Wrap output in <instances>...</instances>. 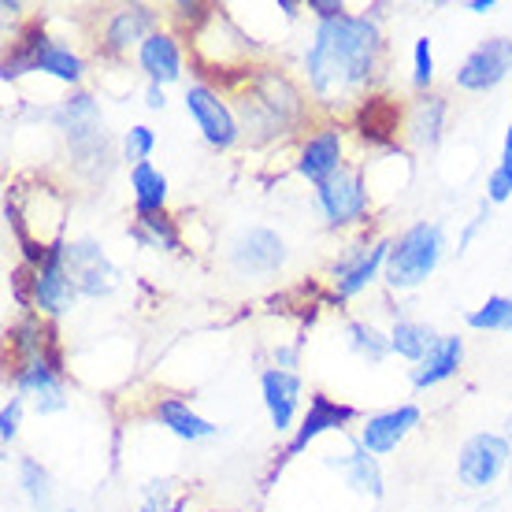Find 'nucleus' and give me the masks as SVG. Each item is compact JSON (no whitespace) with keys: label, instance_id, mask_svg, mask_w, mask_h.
<instances>
[{"label":"nucleus","instance_id":"9d476101","mask_svg":"<svg viewBox=\"0 0 512 512\" xmlns=\"http://www.w3.org/2000/svg\"><path fill=\"white\" fill-rule=\"evenodd\" d=\"M509 75H512V38L498 34V38L479 41L464 56V64L457 67V86L464 93H490L498 90Z\"/></svg>","mask_w":512,"mask_h":512},{"label":"nucleus","instance_id":"412c9836","mask_svg":"<svg viewBox=\"0 0 512 512\" xmlns=\"http://www.w3.org/2000/svg\"><path fill=\"white\" fill-rule=\"evenodd\" d=\"M461 360H464V342L457 334H438V342L431 346V353L412 368V386L416 390H427V386H438L453 379L461 372Z\"/></svg>","mask_w":512,"mask_h":512},{"label":"nucleus","instance_id":"c9c22d12","mask_svg":"<svg viewBox=\"0 0 512 512\" xmlns=\"http://www.w3.org/2000/svg\"><path fill=\"white\" fill-rule=\"evenodd\" d=\"M308 12H316V23H327V19L346 15V8L338 0H308Z\"/></svg>","mask_w":512,"mask_h":512},{"label":"nucleus","instance_id":"1a4fd4ad","mask_svg":"<svg viewBox=\"0 0 512 512\" xmlns=\"http://www.w3.org/2000/svg\"><path fill=\"white\" fill-rule=\"evenodd\" d=\"M512 461V446L505 435H472L461 446V457H457V475L468 490H487L501 479V472L509 468Z\"/></svg>","mask_w":512,"mask_h":512},{"label":"nucleus","instance_id":"f03ea898","mask_svg":"<svg viewBox=\"0 0 512 512\" xmlns=\"http://www.w3.org/2000/svg\"><path fill=\"white\" fill-rule=\"evenodd\" d=\"M231 108L238 116L242 138L249 141H275L282 134H294L308 119V101L275 67L242 71V78L234 82Z\"/></svg>","mask_w":512,"mask_h":512},{"label":"nucleus","instance_id":"2eb2a0df","mask_svg":"<svg viewBox=\"0 0 512 512\" xmlns=\"http://www.w3.org/2000/svg\"><path fill=\"white\" fill-rule=\"evenodd\" d=\"M412 427H420V409L416 405H397V409L375 412L360 427V446L368 449L372 457H386V453H394L405 442Z\"/></svg>","mask_w":512,"mask_h":512},{"label":"nucleus","instance_id":"f8f14e48","mask_svg":"<svg viewBox=\"0 0 512 512\" xmlns=\"http://www.w3.org/2000/svg\"><path fill=\"white\" fill-rule=\"evenodd\" d=\"M342 167H346V134H342V127L327 123L316 134H308L301 153H297V175L301 179H308L312 186H323Z\"/></svg>","mask_w":512,"mask_h":512},{"label":"nucleus","instance_id":"aec40b11","mask_svg":"<svg viewBox=\"0 0 512 512\" xmlns=\"http://www.w3.org/2000/svg\"><path fill=\"white\" fill-rule=\"evenodd\" d=\"M138 67L149 75L153 86H171L182 78V49L175 34H164L156 30L145 38V45L138 49Z\"/></svg>","mask_w":512,"mask_h":512},{"label":"nucleus","instance_id":"7c9ffc66","mask_svg":"<svg viewBox=\"0 0 512 512\" xmlns=\"http://www.w3.org/2000/svg\"><path fill=\"white\" fill-rule=\"evenodd\" d=\"M123 160H130V164H149V156H153L156 149V130L145 127V123H138V127H130L127 134H123Z\"/></svg>","mask_w":512,"mask_h":512},{"label":"nucleus","instance_id":"cd10ccee","mask_svg":"<svg viewBox=\"0 0 512 512\" xmlns=\"http://www.w3.org/2000/svg\"><path fill=\"white\" fill-rule=\"evenodd\" d=\"M19 487H23L26 501L38 512L52 509V479L34 457H19Z\"/></svg>","mask_w":512,"mask_h":512},{"label":"nucleus","instance_id":"2f4dec72","mask_svg":"<svg viewBox=\"0 0 512 512\" xmlns=\"http://www.w3.org/2000/svg\"><path fill=\"white\" fill-rule=\"evenodd\" d=\"M435 82V52H431V38H416L412 45V86L420 93L431 90Z\"/></svg>","mask_w":512,"mask_h":512},{"label":"nucleus","instance_id":"f704fd0d","mask_svg":"<svg viewBox=\"0 0 512 512\" xmlns=\"http://www.w3.org/2000/svg\"><path fill=\"white\" fill-rule=\"evenodd\" d=\"M487 219H490V201H479V212H475V219H472V223H468V227H464L461 242H457V253H464V249L472 245V238H475V234H479V227H483Z\"/></svg>","mask_w":512,"mask_h":512},{"label":"nucleus","instance_id":"a19ab883","mask_svg":"<svg viewBox=\"0 0 512 512\" xmlns=\"http://www.w3.org/2000/svg\"><path fill=\"white\" fill-rule=\"evenodd\" d=\"M279 12L286 15V19H297V4L294 0H279Z\"/></svg>","mask_w":512,"mask_h":512},{"label":"nucleus","instance_id":"b1692460","mask_svg":"<svg viewBox=\"0 0 512 512\" xmlns=\"http://www.w3.org/2000/svg\"><path fill=\"white\" fill-rule=\"evenodd\" d=\"M390 245H394V238H375L372 253L364 256V260H360V264L349 271V275L334 279V294H338V297L364 294V290H368V286H372V282L386 271V256H390Z\"/></svg>","mask_w":512,"mask_h":512},{"label":"nucleus","instance_id":"f3484780","mask_svg":"<svg viewBox=\"0 0 512 512\" xmlns=\"http://www.w3.org/2000/svg\"><path fill=\"white\" fill-rule=\"evenodd\" d=\"M156 34V12L149 4H127L116 8L104 23V49L112 56H123L130 49H141L145 38Z\"/></svg>","mask_w":512,"mask_h":512},{"label":"nucleus","instance_id":"5701e85b","mask_svg":"<svg viewBox=\"0 0 512 512\" xmlns=\"http://www.w3.org/2000/svg\"><path fill=\"white\" fill-rule=\"evenodd\" d=\"M130 190H134V208L138 216H160L167 205V175L156 164L130 167Z\"/></svg>","mask_w":512,"mask_h":512},{"label":"nucleus","instance_id":"0eeeda50","mask_svg":"<svg viewBox=\"0 0 512 512\" xmlns=\"http://www.w3.org/2000/svg\"><path fill=\"white\" fill-rule=\"evenodd\" d=\"M186 112L190 119L197 123L201 130V138L208 145H216V149H234L238 141H242V127H238V116H234L231 101L216 90V86H208V82H193L186 86Z\"/></svg>","mask_w":512,"mask_h":512},{"label":"nucleus","instance_id":"bb28decb","mask_svg":"<svg viewBox=\"0 0 512 512\" xmlns=\"http://www.w3.org/2000/svg\"><path fill=\"white\" fill-rule=\"evenodd\" d=\"M130 234H134V242L145 245V249H164V253H179L182 249V234L167 212H160V216H138V223L130 227Z\"/></svg>","mask_w":512,"mask_h":512},{"label":"nucleus","instance_id":"393cba45","mask_svg":"<svg viewBox=\"0 0 512 512\" xmlns=\"http://www.w3.org/2000/svg\"><path fill=\"white\" fill-rule=\"evenodd\" d=\"M342 468H346L349 487L357 490V494L383 498V468H379V461H375L368 449L360 446V438L349 442V453H346V461H342Z\"/></svg>","mask_w":512,"mask_h":512},{"label":"nucleus","instance_id":"58836bf2","mask_svg":"<svg viewBox=\"0 0 512 512\" xmlns=\"http://www.w3.org/2000/svg\"><path fill=\"white\" fill-rule=\"evenodd\" d=\"M164 86H153V82H149V90H145V108H149V112H160V108H164Z\"/></svg>","mask_w":512,"mask_h":512},{"label":"nucleus","instance_id":"a211bd4d","mask_svg":"<svg viewBox=\"0 0 512 512\" xmlns=\"http://www.w3.org/2000/svg\"><path fill=\"white\" fill-rule=\"evenodd\" d=\"M260 394H264V409L271 416L275 431H290L294 416L301 409V375L282 372V368H264L260 372Z\"/></svg>","mask_w":512,"mask_h":512},{"label":"nucleus","instance_id":"7ed1b4c3","mask_svg":"<svg viewBox=\"0 0 512 512\" xmlns=\"http://www.w3.org/2000/svg\"><path fill=\"white\" fill-rule=\"evenodd\" d=\"M446 256V231L438 223H412L409 231H401L390 245L383 279L390 290H416L431 279Z\"/></svg>","mask_w":512,"mask_h":512},{"label":"nucleus","instance_id":"c85d7f7f","mask_svg":"<svg viewBox=\"0 0 512 512\" xmlns=\"http://www.w3.org/2000/svg\"><path fill=\"white\" fill-rule=\"evenodd\" d=\"M346 338H349V349L360 353V357H368L372 364H379L386 353H394V349H390V334H383L379 327H372V323H364V320L346 323Z\"/></svg>","mask_w":512,"mask_h":512},{"label":"nucleus","instance_id":"473e14b6","mask_svg":"<svg viewBox=\"0 0 512 512\" xmlns=\"http://www.w3.org/2000/svg\"><path fill=\"white\" fill-rule=\"evenodd\" d=\"M23 397L15 394L4 409H0V438H4V446H12V438L19 435V423H23Z\"/></svg>","mask_w":512,"mask_h":512},{"label":"nucleus","instance_id":"dca6fc26","mask_svg":"<svg viewBox=\"0 0 512 512\" xmlns=\"http://www.w3.org/2000/svg\"><path fill=\"white\" fill-rule=\"evenodd\" d=\"M446 116H449V101L438 97V93H420L416 101L409 104V112L401 119V130H405V141L412 149H438L442 141V130H446Z\"/></svg>","mask_w":512,"mask_h":512},{"label":"nucleus","instance_id":"72a5a7b5","mask_svg":"<svg viewBox=\"0 0 512 512\" xmlns=\"http://www.w3.org/2000/svg\"><path fill=\"white\" fill-rule=\"evenodd\" d=\"M509 197H512V179L505 175V171L494 167V171L487 175V201L490 205H501V201H509Z\"/></svg>","mask_w":512,"mask_h":512},{"label":"nucleus","instance_id":"39448f33","mask_svg":"<svg viewBox=\"0 0 512 512\" xmlns=\"http://www.w3.org/2000/svg\"><path fill=\"white\" fill-rule=\"evenodd\" d=\"M19 286H23V297H19V301H23L26 308H34L38 316H45V320L67 316L71 305H75V297H82L75 279L67 275L64 245H56L41 264L19 271Z\"/></svg>","mask_w":512,"mask_h":512},{"label":"nucleus","instance_id":"423d86ee","mask_svg":"<svg viewBox=\"0 0 512 512\" xmlns=\"http://www.w3.org/2000/svg\"><path fill=\"white\" fill-rule=\"evenodd\" d=\"M316 208L327 219V227L342 231V227H357L372 212V190L360 167H342L334 179L316 186Z\"/></svg>","mask_w":512,"mask_h":512},{"label":"nucleus","instance_id":"20e7f679","mask_svg":"<svg viewBox=\"0 0 512 512\" xmlns=\"http://www.w3.org/2000/svg\"><path fill=\"white\" fill-rule=\"evenodd\" d=\"M30 71L52 75L56 82H64V86H78V82L86 78V64H82V56L71 52L67 45H60V41H52L41 26H30L26 34H19L12 56L4 60L0 78H4V82H15V78L30 75Z\"/></svg>","mask_w":512,"mask_h":512},{"label":"nucleus","instance_id":"a878e982","mask_svg":"<svg viewBox=\"0 0 512 512\" xmlns=\"http://www.w3.org/2000/svg\"><path fill=\"white\" fill-rule=\"evenodd\" d=\"M438 342V334L420 320H397L394 331H390V349H394L397 357L412 360V364H420L431 346Z\"/></svg>","mask_w":512,"mask_h":512},{"label":"nucleus","instance_id":"6ab92c4d","mask_svg":"<svg viewBox=\"0 0 512 512\" xmlns=\"http://www.w3.org/2000/svg\"><path fill=\"white\" fill-rule=\"evenodd\" d=\"M52 123L56 130L67 138V145L75 141H86L93 134H104V116H101V104L90 93H71L64 101L52 108Z\"/></svg>","mask_w":512,"mask_h":512},{"label":"nucleus","instance_id":"4468645a","mask_svg":"<svg viewBox=\"0 0 512 512\" xmlns=\"http://www.w3.org/2000/svg\"><path fill=\"white\" fill-rule=\"evenodd\" d=\"M12 383H15V394L23 397V401L30 397L41 416L67 409L64 375L56 372V368H49V364H15Z\"/></svg>","mask_w":512,"mask_h":512},{"label":"nucleus","instance_id":"ea45409f","mask_svg":"<svg viewBox=\"0 0 512 512\" xmlns=\"http://www.w3.org/2000/svg\"><path fill=\"white\" fill-rule=\"evenodd\" d=\"M468 8H472L475 15H487L490 8H494V0H472V4H468Z\"/></svg>","mask_w":512,"mask_h":512},{"label":"nucleus","instance_id":"79ce46f5","mask_svg":"<svg viewBox=\"0 0 512 512\" xmlns=\"http://www.w3.org/2000/svg\"><path fill=\"white\" fill-rule=\"evenodd\" d=\"M505 438H509V446H512V416H509V423H505Z\"/></svg>","mask_w":512,"mask_h":512},{"label":"nucleus","instance_id":"6e6552de","mask_svg":"<svg viewBox=\"0 0 512 512\" xmlns=\"http://www.w3.org/2000/svg\"><path fill=\"white\" fill-rule=\"evenodd\" d=\"M64 264L82 297H108L112 290H119V279H123L119 268L108 260V253L93 238L64 242Z\"/></svg>","mask_w":512,"mask_h":512},{"label":"nucleus","instance_id":"ddd939ff","mask_svg":"<svg viewBox=\"0 0 512 512\" xmlns=\"http://www.w3.org/2000/svg\"><path fill=\"white\" fill-rule=\"evenodd\" d=\"M357 420V409L353 405H342V401H334L327 394H312L308 397V412L301 427H297V435L290 438V446H286V457H297L301 449H308V442H316L320 435L327 431H346V423Z\"/></svg>","mask_w":512,"mask_h":512},{"label":"nucleus","instance_id":"c756f323","mask_svg":"<svg viewBox=\"0 0 512 512\" xmlns=\"http://www.w3.org/2000/svg\"><path fill=\"white\" fill-rule=\"evenodd\" d=\"M464 323L472 327V331H512V297H487V305L472 308Z\"/></svg>","mask_w":512,"mask_h":512},{"label":"nucleus","instance_id":"f257e3e1","mask_svg":"<svg viewBox=\"0 0 512 512\" xmlns=\"http://www.w3.org/2000/svg\"><path fill=\"white\" fill-rule=\"evenodd\" d=\"M383 30L375 15H338L316 23L305 49L308 90L323 108L357 104L383 71Z\"/></svg>","mask_w":512,"mask_h":512},{"label":"nucleus","instance_id":"4be33fe9","mask_svg":"<svg viewBox=\"0 0 512 512\" xmlns=\"http://www.w3.org/2000/svg\"><path fill=\"white\" fill-rule=\"evenodd\" d=\"M153 416L160 420V427H167V431L175 438H182V442H205V438L219 435L216 423H208L205 416H197V412H193L186 401H179V397H160Z\"/></svg>","mask_w":512,"mask_h":512},{"label":"nucleus","instance_id":"4c0bfd02","mask_svg":"<svg viewBox=\"0 0 512 512\" xmlns=\"http://www.w3.org/2000/svg\"><path fill=\"white\" fill-rule=\"evenodd\" d=\"M498 171H505L512 179V127L505 130V141H501V160H498Z\"/></svg>","mask_w":512,"mask_h":512},{"label":"nucleus","instance_id":"9b49d317","mask_svg":"<svg viewBox=\"0 0 512 512\" xmlns=\"http://www.w3.org/2000/svg\"><path fill=\"white\" fill-rule=\"evenodd\" d=\"M227 260L238 275H275L286 264V242L271 227H249L231 242Z\"/></svg>","mask_w":512,"mask_h":512},{"label":"nucleus","instance_id":"e433bc0d","mask_svg":"<svg viewBox=\"0 0 512 512\" xmlns=\"http://www.w3.org/2000/svg\"><path fill=\"white\" fill-rule=\"evenodd\" d=\"M275 368H282V372H294V368H297V346H279V349H275Z\"/></svg>","mask_w":512,"mask_h":512}]
</instances>
